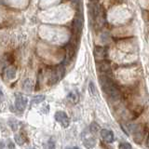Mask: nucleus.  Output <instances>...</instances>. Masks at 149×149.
Listing matches in <instances>:
<instances>
[{
  "instance_id": "1",
  "label": "nucleus",
  "mask_w": 149,
  "mask_h": 149,
  "mask_svg": "<svg viewBox=\"0 0 149 149\" xmlns=\"http://www.w3.org/2000/svg\"><path fill=\"white\" fill-rule=\"evenodd\" d=\"M99 81H100V85L102 88V91H104L111 99H113L115 101L119 99L120 94H119L118 88H116L114 81L112 80L109 77H107L106 74H102V76L99 77Z\"/></svg>"
},
{
  "instance_id": "2",
  "label": "nucleus",
  "mask_w": 149,
  "mask_h": 149,
  "mask_svg": "<svg viewBox=\"0 0 149 149\" xmlns=\"http://www.w3.org/2000/svg\"><path fill=\"white\" fill-rule=\"evenodd\" d=\"M65 73V68L63 65H58V66H55L51 69L50 72V77H49V81L50 84H55L57 83L60 79H62L63 77L64 76Z\"/></svg>"
},
{
  "instance_id": "3",
  "label": "nucleus",
  "mask_w": 149,
  "mask_h": 149,
  "mask_svg": "<svg viewBox=\"0 0 149 149\" xmlns=\"http://www.w3.org/2000/svg\"><path fill=\"white\" fill-rule=\"evenodd\" d=\"M83 22H84L83 16L81 14H77L76 18H74L73 21V34H74L73 36L78 37L83 28Z\"/></svg>"
},
{
  "instance_id": "4",
  "label": "nucleus",
  "mask_w": 149,
  "mask_h": 149,
  "mask_svg": "<svg viewBox=\"0 0 149 149\" xmlns=\"http://www.w3.org/2000/svg\"><path fill=\"white\" fill-rule=\"evenodd\" d=\"M55 120L59 122L61 125H62V127L63 128H67L69 127L70 125V119L68 118L67 114L65 113V112H63V111H58L55 113Z\"/></svg>"
},
{
  "instance_id": "5",
  "label": "nucleus",
  "mask_w": 149,
  "mask_h": 149,
  "mask_svg": "<svg viewBox=\"0 0 149 149\" xmlns=\"http://www.w3.org/2000/svg\"><path fill=\"white\" fill-rule=\"evenodd\" d=\"M27 98L25 96H23L21 93H17L16 94V98H15V107L17 108V110L19 111H24V109L26 108L27 105Z\"/></svg>"
},
{
  "instance_id": "6",
  "label": "nucleus",
  "mask_w": 149,
  "mask_h": 149,
  "mask_svg": "<svg viewBox=\"0 0 149 149\" xmlns=\"http://www.w3.org/2000/svg\"><path fill=\"white\" fill-rule=\"evenodd\" d=\"M100 134H101V137L102 139L105 141L106 143H113L114 142V133L113 132H111L109 130H106V129H102L101 130L100 132Z\"/></svg>"
},
{
  "instance_id": "7",
  "label": "nucleus",
  "mask_w": 149,
  "mask_h": 149,
  "mask_svg": "<svg viewBox=\"0 0 149 149\" xmlns=\"http://www.w3.org/2000/svg\"><path fill=\"white\" fill-rule=\"evenodd\" d=\"M94 134H92L91 132L90 135H86V137L84 136V135H82L83 136V143H84V146H85L86 147H88V148H91V147H94L95 143H96V139L95 137L93 136Z\"/></svg>"
},
{
  "instance_id": "8",
  "label": "nucleus",
  "mask_w": 149,
  "mask_h": 149,
  "mask_svg": "<svg viewBox=\"0 0 149 149\" xmlns=\"http://www.w3.org/2000/svg\"><path fill=\"white\" fill-rule=\"evenodd\" d=\"M67 99L69 100L70 102H72V104H76L79 101V93L77 90H74L72 91H70L67 95Z\"/></svg>"
},
{
  "instance_id": "9",
  "label": "nucleus",
  "mask_w": 149,
  "mask_h": 149,
  "mask_svg": "<svg viewBox=\"0 0 149 149\" xmlns=\"http://www.w3.org/2000/svg\"><path fill=\"white\" fill-rule=\"evenodd\" d=\"M104 55H105V51H104V48H102V47H95L94 56H95L96 61H102V60H104Z\"/></svg>"
},
{
  "instance_id": "10",
  "label": "nucleus",
  "mask_w": 149,
  "mask_h": 149,
  "mask_svg": "<svg viewBox=\"0 0 149 149\" xmlns=\"http://www.w3.org/2000/svg\"><path fill=\"white\" fill-rule=\"evenodd\" d=\"M5 77H7L8 80H11V79L15 78L16 77V68L13 66H9L6 70H5Z\"/></svg>"
},
{
  "instance_id": "11",
  "label": "nucleus",
  "mask_w": 149,
  "mask_h": 149,
  "mask_svg": "<svg viewBox=\"0 0 149 149\" xmlns=\"http://www.w3.org/2000/svg\"><path fill=\"white\" fill-rule=\"evenodd\" d=\"M14 139H15V142L19 144V146H22V144L26 142V137L22 133L16 134L15 136H14Z\"/></svg>"
},
{
  "instance_id": "12",
  "label": "nucleus",
  "mask_w": 149,
  "mask_h": 149,
  "mask_svg": "<svg viewBox=\"0 0 149 149\" xmlns=\"http://www.w3.org/2000/svg\"><path fill=\"white\" fill-rule=\"evenodd\" d=\"M33 87H34V83H33L32 80H30V79H26V80L23 82L22 88H23V90H24V91H31L33 90Z\"/></svg>"
},
{
  "instance_id": "13",
  "label": "nucleus",
  "mask_w": 149,
  "mask_h": 149,
  "mask_svg": "<svg viewBox=\"0 0 149 149\" xmlns=\"http://www.w3.org/2000/svg\"><path fill=\"white\" fill-rule=\"evenodd\" d=\"M88 91H90V93L92 96H94V97L98 96V91H97L96 86L92 81H90V83H88Z\"/></svg>"
},
{
  "instance_id": "14",
  "label": "nucleus",
  "mask_w": 149,
  "mask_h": 149,
  "mask_svg": "<svg viewBox=\"0 0 149 149\" xmlns=\"http://www.w3.org/2000/svg\"><path fill=\"white\" fill-rule=\"evenodd\" d=\"M45 99H46L45 95H37V96H36V97L34 98V99L32 100L31 104H32V105H34V104H40V102H43Z\"/></svg>"
},
{
  "instance_id": "15",
  "label": "nucleus",
  "mask_w": 149,
  "mask_h": 149,
  "mask_svg": "<svg viewBox=\"0 0 149 149\" xmlns=\"http://www.w3.org/2000/svg\"><path fill=\"white\" fill-rule=\"evenodd\" d=\"M100 130V126L98 125L96 122H92L90 126V132H91L92 134H96Z\"/></svg>"
},
{
  "instance_id": "16",
  "label": "nucleus",
  "mask_w": 149,
  "mask_h": 149,
  "mask_svg": "<svg viewBox=\"0 0 149 149\" xmlns=\"http://www.w3.org/2000/svg\"><path fill=\"white\" fill-rule=\"evenodd\" d=\"M98 69H99L100 71H102V72H107L110 69V66H109V64L107 63L102 62L101 63L98 64Z\"/></svg>"
},
{
  "instance_id": "17",
  "label": "nucleus",
  "mask_w": 149,
  "mask_h": 149,
  "mask_svg": "<svg viewBox=\"0 0 149 149\" xmlns=\"http://www.w3.org/2000/svg\"><path fill=\"white\" fill-rule=\"evenodd\" d=\"M118 147L120 148V149H132V146H130V143H125V142H122V143H119V146H118Z\"/></svg>"
},
{
  "instance_id": "18",
  "label": "nucleus",
  "mask_w": 149,
  "mask_h": 149,
  "mask_svg": "<svg viewBox=\"0 0 149 149\" xmlns=\"http://www.w3.org/2000/svg\"><path fill=\"white\" fill-rule=\"evenodd\" d=\"M8 124H9V126H10V128L13 130H15L16 129H17V126H18V123L15 121V119L14 118H12V120L10 119L8 121Z\"/></svg>"
},
{
  "instance_id": "19",
  "label": "nucleus",
  "mask_w": 149,
  "mask_h": 149,
  "mask_svg": "<svg viewBox=\"0 0 149 149\" xmlns=\"http://www.w3.org/2000/svg\"><path fill=\"white\" fill-rule=\"evenodd\" d=\"M3 101H4V94H3L2 91L0 90V102H2Z\"/></svg>"
},
{
  "instance_id": "20",
  "label": "nucleus",
  "mask_w": 149,
  "mask_h": 149,
  "mask_svg": "<svg viewBox=\"0 0 149 149\" xmlns=\"http://www.w3.org/2000/svg\"><path fill=\"white\" fill-rule=\"evenodd\" d=\"M72 2H73L74 4H76V5H77V4L79 3V0H72Z\"/></svg>"
},
{
  "instance_id": "21",
  "label": "nucleus",
  "mask_w": 149,
  "mask_h": 149,
  "mask_svg": "<svg viewBox=\"0 0 149 149\" xmlns=\"http://www.w3.org/2000/svg\"><path fill=\"white\" fill-rule=\"evenodd\" d=\"M8 147H9V148H11V147H15V146H14V144L10 143V144H9V146H8Z\"/></svg>"
},
{
  "instance_id": "22",
  "label": "nucleus",
  "mask_w": 149,
  "mask_h": 149,
  "mask_svg": "<svg viewBox=\"0 0 149 149\" xmlns=\"http://www.w3.org/2000/svg\"><path fill=\"white\" fill-rule=\"evenodd\" d=\"M147 146H149V137H148V140H147Z\"/></svg>"
}]
</instances>
